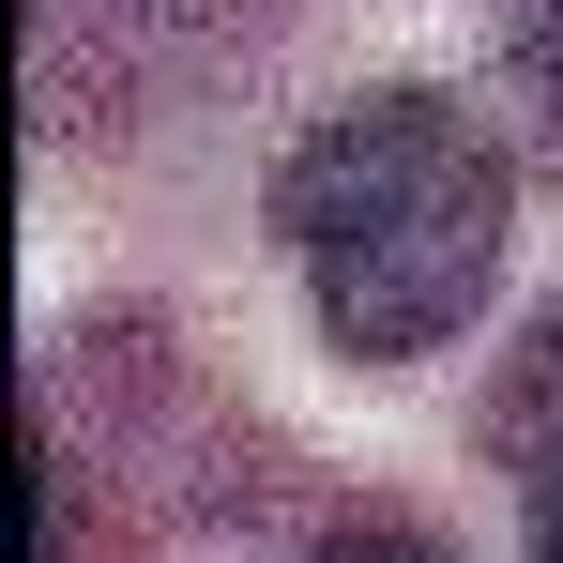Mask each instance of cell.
<instances>
[{
  "label": "cell",
  "mask_w": 563,
  "mask_h": 563,
  "mask_svg": "<svg viewBox=\"0 0 563 563\" xmlns=\"http://www.w3.org/2000/svg\"><path fill=\"white\" fill-rule=\"evenodd\" d=\"M320 563H457L442 533H396V518H351V533H320Z\"/></svg>",
  "instance_id": "4"
},
{
  "label": "cell",
  "mask_w": 563,
  "mask_h": 563,
  "mask_svg": "<svg viewBox=\"0 0 563 563\" xmlns=\"http://www.w3.org/2000/svg\"><path fill=\"white\" fill-rule=\"evenodd\" d=\"M503 31H518V77L549 107V153H563V0H503Z\"/></svg>",
  "instance_id": "3"
},
{
  "label": "cell",
  "mask_w": 563,
  "mask_h": 563,
  "mask_svg": "<svg viewBox=\"0 0 563 563\" xmlns=\"http://www.w3.org/2000/svg\"><path fill=\"white\" fill-rule=\"evenodd\" d=\"M275 229H289V275H305L320 335L351 366H427L503 289L518 168L457 92H351L335 122L289 137Z\"/></svg>",
  "instance_id": "1"
},
{
  "label": "cell",
  "mask_w": 563,
  "mask_h": 563,
  "mask_svg": "<svg viewBox=\"0 0 563 563\" xmlns=\"http://www.w3.org/2000/svg\"><path fill=\"white\" fill-rule=\"evenodd\" d=\"M503 472L533 503V563H563V411H503Z\"/></svg>",
  "instance_id": "2"
}]
</instances>
